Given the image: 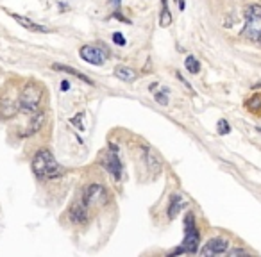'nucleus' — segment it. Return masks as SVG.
Instances as JSON below:
<instances>
[{
	"label": "nucleus",
	"instance_id": "6ab92c4d",
	"mask_svg": "<svg viewBox=\"0 0 261 257\" xmlns=\"http://www.w3.org/2000/svg\"><path fill=\"white\" fill-rule=\"evenodd\" d=\"M113 41H115V45L123 47V45H125V36H123L122 32H113Z\"/></svg>",
	"mask_w": 261,
	"mask_h": 257
},
{
	"label": "nucleus",
	"instance_id": "5701e85b",
	"mask_svg": "<svg viewBox=\"0 0 261 257\" xmlns=\"http://www.w3.org/2000/svg\"><path fill=\"white\" fill-rule=\"evenodd\" d=\"M109 4L113 5L115 9H118V7H120V4H122V0H109Z\"/></svg>",
	"mask_w": 261,
	"mask_h": 257
},
{
	"label": "nucleus",
	"instance_id": "4468645a",
	"mask_svg": "<svg viewBox=\"0 0 261 257\" xmlns=\"http://www.w3.org/2000/svg\"><path fill=\"white\" fill-rule=\"evenodd\" d=\"M115 75H116L120 80H125V82H133V80L136 79V72H134L133 68H129V66H122V64L115 68Z\"/></svg>",
	"mask_w": 261,
	"mask_h": 257
},
{
	"label": "nucleus",
	"instance_id": "f3484780",
	"mask_svg": "<svg viewBox=\"0 0 261 257\" xmlns=\"http://www.w3.org/2000/svg\"><path fill=\"white\" fill-rule=\"evenodd\" d=\"M184 66H186L188 72L193 75L201 72V63H199V59L195 57V55H188L186 61H184Z\"/></svg>",
	"mask_w": 261,
	"mask_h": 257
},
{
	"label": "nucleus",
	"instance_id": "f8f14e48",
	"mask_svg": "<svg viewBox=\"0 0 261 257\" xmlns=\"http://www.w3.org/2000/svg\"><path fill=\"white\" fill-rule=\"evenodd\" d=\"M184 207H186L184 197H181V195H172V197H170V206H168V218H175Z\"/></svg>",
	"mask_w": 261,
	"mask_h": 257
},
{
	"label": "nucleus",
	"instance_id": "423d86ee",
	"mask_svg": "<svg viewBox=\"0 0 261 257\" xmlns=\"http://www.w3.org/2000/svg\"><path fill=\"white\" fill-rule=\"evenodd\" d=\"M81 59L95 66H102L108 61V50L102 49L100 45H83L79 50Z\"/></svg>",
	"mask_w": 261,
	"mask_h": 257
},
{
	"label": "nucleus",
	"instance_id": "9b49d317",
	"mask_svg": "<svg viewBox=\"0 0 261 257\" xmlns=\"http://www.w3.org/2000/svg\"><path fill=\"white\" fill-rule=\"evenodd\" d=\"M45 124V113L43 111H36L34 114H30V124H29V128L24 132V136H32L34 132H38L41 127H43Z\"/></svg>",
	"mask_w": 261,
	"mask_h": 257
},
{
	"label": "nucleus",
	"instance_id": "b1692460",
	"mask_svg": "<svg viewBox=\"0 0 261 257\" xmlns=\"http://www.w3.org/2000/svg\"><path fill=\"white\" fill-rule=\"evenodd\" d=\"M175 4H179V9L181 11H184V0H174Z\"/></svg>",
	"mask_w": 261,
	"mask_h": 257
},
{
	"label": "nucleus",
	"instance_id": "20e7f679",
	"mask_svg": "<svg viewBox=\"0 0 261 257\" xmlns=\"http://www.w3.org/2000/svg\"><path fill=\"white\" fill-rule=\"evenodd\" d=\"M243 18H245L243 30H241L243 38L261 47V5L260 4L247 5Z\"/></svg>",
	"mask_w": 261,
	"mask_h": 257
},
{
	"label": "nucleus",
	"instance_id": "aec40b11",
	"mask_svg": "<svg viewBox=\"0 0 261 257\" xmlns=\"http://www.w3.org/2000/svg\"><path fill=\"white\" fill-rule=\"evenodd\" d=\"M154 97H156V102L161 105H167L168 104V97L167 93H154Z\"/></svg>",
	"mask_w": 261,
	"mask_h": 257
},
{
	"label": "nucleus",
	"instance_id": "393cba45",
	"mask_svg": "<svg viewBox=\"0 0 261 257\" xmlns=\"http://www.w3.org/2000/svg\"><path fill=\"white\" fill-rule=\"evenodd\" d=\"M256 88H261V84H258V86H256Z\"/></svg>",
	"mask_w": 261,
	"mask_h": 257
},
{
	"label": "nucleus",
	"instance_id": "7ed1b4c3",
	"mask_svg": "<svg viewBox=\"0 0 261 257\" xmlns=\"http://www.w3.org/2000/svg\"><path fill=\"white\" fill-rule=\"evenodd\" d=\"M43 88L40 82L36 80H29L27 84L22 88L20 95H18V109L27 114H34L36 111L41 109V102H43Z\"/></svg>",
	"mask_w": 261,
	"mask_h": 257
},
{
	"label": "nucleus",
	"instance_id": "f257e3e1",
	"mask_svg": "<svg viewBox=\"0 0 261 257\" xmlns=\"http://www.w3.org/2000/svg\"><path fill=\"white\" fill-rule=\"evenodd\" d=\"M30 168H32L36 177L49 179V180L50 179H58V177H61V175H64V168L56 161L52 152L47 149H41L34 154L32 163H30Z\"/></svg>",
	"mask_w": 261,
	"mask_h": 257
},
{
	"label": "nucleus",
	"instance_id": "4be33fe9",
	"mask_svg": "<svg viewBox=\"0 0 261 257\" xmlns=\"http://www.w3.org/2000/svg\"><path fill=\"white\" fill-rule=\"evenodd\" d=\"M70 89V82L68 80H63V82H61V91H68Z\"/></svg>",
	"mask_w": 261,
	"mask_h": 257
},
{
	"label": "nucleus",
	"instance_id": "39448f33",
	"mask_svg": "<svg viewBox=\"0 0 261 257\" xmlns=\"http://www.w3.org/2000/svg\"><path fill=\"white\" fill-rule=\"evenodd\" d=\"M79 198L88 206V209H93V207H102V206H106L109 195H108L106 186H102V184H99V182H93V184L84 186Z\"/></svg>",
	"mask_w": 261,
	"mask_h": 257
},
{
	"label": "nucleus",
	"instance_id": "a211bd4d",
	"mask_svg": "<svg viewBox=\"0 0 261 257\" xmlns=\"http://www.w3.org/2000/svg\"><path fill=\"white\" fill-rule=\"evenodd\" d=\"M218 132H220V134H229V132H231V127H229V124H227L226 120H220V122H218Z\"/></svg>",
	"mask_w": 261,
	"mask_h": 257
},
{
	"label": "nucleus",
	"instance_id": "6e6552de",
	"mask_svg": "<svg viewBox=\"0 0 261 257\" xmlns=\"http://www.w3.org/2000/svg\"><path fill=\"white\" fill-rule=\"evenodd\" d=\"M227 248H229V239L217 236V237H211L207 243H204V247L199 250V254L204 257L222 256V254H227Z\"/></svg>",
	"mask_w": 261,
	"mask_h": 257
},
{
	"label": "nucleus",
	"instance_id": "412c9836",
	"mask_svg": "<svg viewBox=\"0 0 261 257\" xmlns=\"http://www.w3.org/2000/svg\"><path fill=\"white\" fill-rule=\"evenodd\" d=\"M249 254V250H245V248H232L231 252H229V256L234 257V256H247Z\"/></svg>",
	"mask_w": 261,
	"mask_h": 257
},
{
	"label": "nucleus",
	"instance_id": "0eeeda50",
	"mask_svg": "<svg viewBox=\"0 0 261 257\" xmlns=\"http://www.w3.org/2000/svg\"><path fill=\"white\" fill-rule=\"evenodd\" d=\"M102 166L108 170L111 175H113L115 180H120L122 177V163H120V157H118V149H116V145L111 143L109 145V150L106 152V155L102 157Z\"/></svg>",
	"mask_w": 261,
	"mask_h": 257
},
{
	"label": "nucleus",
	"instance_id": "dca6fc26",
	"mask_svg": "<svg viewBox=\"0 0 261 257\" xmlns=\"http://www.w3.org/2000/svg\"><path fill=\"white\" fill-rule=\"evenodd\" d=\"M245 107L254 114H261V93L260 95H254L251 99L245 102Z\"/></svg>",
	"mask_w": 261,
	"mask_h": 257
},
{
	"label": "nucleus",
	"instance_id": "ddd939ff",
	"mask_svg": "<svg viewBox=\"0 0 261 257\" xmlns=\"http://www.w3.org/2000/svg\"><path fill=\"white\" fill-rule=\"evenodd\" d=\"M172 13H170V7H168V0H161V11H159V25L163 29L165 27H170L172 25Z\"/></svg>",
	"mask_w": 261,
	"mask_h": 257
},
{
	"label": "nucleus",
	"instance_id": "f03ea898",
	"mask_svg": "<svg viewBox=\"0 0 261 257\" xmlns=\"http://www.w3.org/2000/svg\"><path fill=\"white\" fill-rule=\"evenodd\" d=\"M199 243H201V232L195 223V216L193 213H186L184 216V239H182L181 247L174 248L168 252V256H181V254H197L199 252Z\"/></svg>",
	"mask_w": 261,
	"mask_h": 257
},
{
	"label": "nucleus",
	"instance_id": "9d476101",
	"mask_svg": "<svg viewBox=\"0 0 261 257\" xmlns=\"http://www.w3.org/2000/svg\"><path fill=\"white\" fill-rule=\"evenodd\" d=\"M11 18L18 22V24H20L24 29L30 30V32H41V34H47V32H50V29H47L45 25L36 24V22H32L30 18H25V16L16 15V13H11Z\"/></svg>",
	"mask_w": 261,
	"mask_h": 257
},
{
	"label": "nucleus",
	"instance_id": "1a4fd4ad",
	"mask_svg": "<svg viewBox=\"0 0 261 257\" xmlns=\"http://www.w3.org/2000/svg\"><path fill=\"white\" fill-rule=\"evenodd\" d=\"M70 220L74 223H77V225H83V223L88 222L89 218V209L88 206L81 200V198H77L74 204H72V207H70Z\"/></svg>",
	"mask_w": 261,
	"mask_h": 257
},
{
	"label": "nucleus",
	"instance_id": "2eb2a0df",
	"mask_svg": "<svg viewBox=\"0 0 261 257\" xmlns=\"http://www.w3.org/2000/svg\"><path fill=\"white\" fill-rule=\"evenodd\" d=\"M54 70H59V72H64V74H70V75H74V77H77V79L84 80L86 84H93V80L89 79V77H86L84 74H81V72H77V70L74 68H70V66H66V64H54L52 66Z\"/></svg>",
	"mask_w": 261,
	"mask_h": 257
}]
</instances>
